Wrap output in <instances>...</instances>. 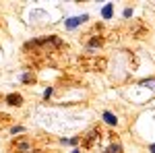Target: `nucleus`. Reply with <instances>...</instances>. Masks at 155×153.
<instances>
[{
	"label": "nucleus",
	"mask_w": 155,
	"mask_h": 153,
	"mask_svg": "<svg viewBox=\"0 0 155 153\" xmlns=\"http://www.w3.org/2000/svg\"><path fill=\"white\" fill-rule=\"evenodd\" d=\"M87 19H89L87 15H83V17H72V19H68V21L64 23V27H66V29H74V27H79L81 23H85Z\"/></svg>",
	"instance_id": "0eeeda50"
},
{
	"label": "nucleus",
	"mask_w": 155,
	"mask_h": 153,
	"mask_svg": "<svg viewBox=\"0 0 155 153\" xmlns=\"http://www.w3.org/2000/svg\"><path fill=\"white\" fill-rule=\"evenodd\" d=\"M104 37L101 35H87V42H85V46H87V50H95V48L104 46Z\"/></svg>",
	"instance_id": "39448f33"
},
{
	"label": "nucleus",
	"mask_w": 155,
	"mask_h": 153,
	"mask_svg": "<svg viewBox=\"0 0 155 153\" xmlns=\"http://www.w3.org/2000/svg\"><path fill=\"white\" fill-rule=\"evenodd\" d=\"M141 85H155V79H145V81H141Z\"/></svg>",
	"instance_id": "2eb2a0df"
},
{
	"label": "nucleus",
	"mask_w": 155,
	"mask_h": 153,
	"mask_svg": "<svg viewBox=\"0 0 155 153\" xmlns=\"http://www.w3.org/2000/svg\"><path fill=\"white\" fill-rule=\"evenodd\" d=\"M6 153H48V151L41 149L31 137H17L8 143Z\"/></svg>",
	"instance_id": "f03ea898"
},
{
	"label": "nucleus",
	"mask_w": 155,
	"mask_h": 153,
	"mask_svg": "<svg viewBox=\"0 0 155 153\" xmlns=\"http://www.w3.org/2000/svg\"><path fill=\"white\" fill-rule=\"evenodd\" d=\"M104 120H106L110 126H116V124H118V118L114 116L112 112H104Z\"/></svg>",
	"instance_id": "1a4fd4ad"
},
{
	"label": "nucleus",
	"mask_w": 155,
	"mask_h": 153,
	"mask_svg": "<svg viewBox=\"0 0 155 153\" xmlns=\"http://www.w3.org/2000/svg\"><path fill=\"white\" fill-rule=\"evenodd\" d=\"M54 93V89H52V87H50V89H46V93H44V99H50V95Z\"/></svg>",
	"instance_id": "4468645a"
},
{
	"label": "nucleus",
	"mask_w": 155,
	"mask_h": 153,
	"mask_svg": "<svg viewBox=\"0 0 155 153\" xmlns=\"http://www.w3.org/2000/svg\"><path fill=\"white\" fill-rule=\"evenodd\" d=\"M4 101H6L8 106L21 108V106H23V95H21V93H8L6 97H4Z\"/></svg>",
	"instance_id": "423d86ee"
},
{
	"label": "nucleus",
	"mask_w": 155,
	"mask_h": 153,
	"mask_svg": "<svg viewBox=\"0 0 155 153\" xmlns=\"http://www.w3.org/2000/svg\"><path fill=\"white\" fill-rule=\"evenodd\" d=\"M149 151H151V153H155V145H151V147H149Z\"/></svg>",
	"instance_id": "dca6fc26"
},
{
	"label": "nucleus",
	"mask_w": 155,
	"mask_h": 153,
	"mask_svg": "<svg viewBox=\"0 0 155 153\" xmlns=\"http://www.w3.org/2000/svg\"><path fill=\"white\" fill-rule=\"evenodd\" d=\"M66 50H68V46L58 35H48L25 44L23 58L31 66H46V64H54Z\"/></svg>",
	"instance_id": "f257e3e1"
},
{
	"label": "nucleus",
	"mask_w": 155,
	"mask_h": 153,
	"mask_svg": "<svg viewBox=\"0 0 155 153\" xmlns=\"http://www.w3.org/2000/svg\"><path fill=\"white\" fill-rule=\"evenodd\" d=\"M8 120H11V118L6 116V114H0V126H4V124H8Z\"/></svg>",
	"instance_id": "f8f14e48"
},
{
	"label": "nucleus",
	"mask_w": 155,
	"mask_h": 153,
	"mask_svg": "<svg viewBox=\"0 0 155 153\" xmlns=\"http://www.w3.org/2000/svg\"><path fill=\"white\" fill-rule=\"evenodd\" d=\"M106 66H107V60L99 58V56H93V54L81 58V68L83 71H106Z\"/></svg>",
	"instance_id": "7ed1b4c3"
},
{
	"label": "nucleus",
	"mask_w": 155,
	"mask_h": 153,
	"mask_svg": "<svg viewBox=\"0 0 155 153\" xmlns=\"http://www.w3.org/2000/svg\"><path fill=\"white\" fill-rule=\"evenodd\" d=\"M23 126H12V128H11V135H17V132H23Z\"/></svg>",
	"instance_id": "ddd939ff"
},
{
	"label": "nucleus",
	"mask_w": 155,
	"mask_h": 153,
	"mask_svg": "<svg viewBox=\"0 0 155 153\" xmlns=\"http://www.w3.org/2000/svg\"><path fill=\"white\" fill-rule=\"evenodd\" d=\"M72 153H81V149H74V151H72Z\"/></svg>",
	"instance_id": "f3484780"
},
{
	"label": "nucleus",
	"mask_w": 155,
	"mask_h": 153,
	"mask_svg": "<svg viewBox=\"0 0 155 153\" xmlns=\"http://www.w3.org/2000/svg\"><path fill=\"white\" fill-rule=\"evenodd\" d=\"M101 141V128L99 126H93V128H89L85 132L83 137H81V143H83V149H93L97 143Z\"/></svg>",
	"instance_id": "20e7f679"
},
{
	"label": "nucleus",
	"mask_w": 155,
	"mask_h": 153,
	"mask_svg": "<svg viewBox=\"0 0 155 153\" xmlns=\"http://www.w3.org/2000/svg\"><path fill=\"white\" fill-rule=\"evenodd\" d=\"M106 153H122V145H120L118 141H114L112 145L106 147Z\"/></svg>",
	"instance_id": "6e6552de"
},
{
	"label": "nucleus",
	"mask_w": 155,
	"mask_h": 153,
	"mask_svg": "<svg viewBox=\"0 0 155 153\" xmlns=\"http://www.w3.org/2000/svg\"><path fill=\"white\" fill-rule=\"evenodd\" d=\"M21 81H23V83H35V75H33V71H27V72H23Z\"/></svg>",
	"instance_id": "9d476101"
},
{
	"label": "nucleus",
	"mask_w": 155,
	"mask_h": 153,
	"mask_svg": "<svg viewBox=\"0 0 155 153\" xmlns=\"http://www.w3.org/2000/svg\"><path fill=\"white\" fill-rule=\"evenodd\" d=\"M112 11H114V4L107 2L106 6H104V11H101V17H104V19H110V17H112Z\"/></svg>",
	"instance_id": "9b49d317"
}]
</instances>
